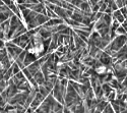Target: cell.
Wrapping results in <instances>:
<instances>
[{
    "mask_svg": "<svg viewBox=\"0 0 127 113\" xmlns=\"http://www.w3.org/2000/svg\"><path fill=\"white\" fill-rule=\"evenodd\" d=\"M40 65H41V63L39 62V61H35V63L34 62L31 63V65L28 67V69L31 71L32 75H35L38 73V71H39V69H40Z\"/></svg>",
    "mask_w": 127,
    "mask_h": 113,
    "instance_id": "6da1fadb",
    "label": "cell"
},
{
    "mask_svg": "<svg viewBox=\"0 0 127 113\" xmlns=\"http://www.w3.org/2000/svg\"><path fill=\"white\" fill-rule=\"evenodd\" d=\"M99 58H100V62L103 63L104 65H108L111 63V57L106 53H102Z\"/></svg>",
    "mask_w": 127,
    "mask_h": 113,
    "instance_id": "7a4b0ae2",
    "label": "cell"
},
{
    "mask_svg": "<svg viewBox=\"0 0 127 113\" xmlns=\"http://www.w3.org/2000/svg\"><path fill=\"white\" fill-rule=\"evenodd\" d=\"M54 12L58 15V16H60V17H63V18H65V16L67 15L66 14V9H63V8H61V7H55V9H54Z\"/></svg>",
    "mask_w": 127,
    "mask_h": 113,
    "instance_id": "3957f363",
    "label": "cell"
},
{
    "mask_svg": "<svg viewBox=\"0 0 127 113\" xmlns=\"http://www.w3.org/2000/svg\"><path fill=\"white\" fill-rule=\"evenodd\" d=\"M102 18L104 19V22L107 24L108 26H110L111 25V14L110 13H105V14H103V16H102Z\"/></svg>",
    "mask_w": 127,
    "mask_h": 113,
    "instance_id": "277c9868",
    "label": "cell"
},
{
    "mask_svg": "<svg viewBox=\"0 0 127 113\" xmlns=\"http://www.w3.org/2000/svg\"><path fill=\"white\" fill-rule=\"evenodd\" d=\"M126 32H127V31L122 26H119V28L116 30V33L119 34V35H126Z\"/></svg>",
    "mask_w": 127,
    "mask_h": 113,
    "instance_id": "5b68a950",
    "label": "cell"
},
{
    "mask_svg": "<svg viewBox=\"0 0 127 113\" xmlns=\"http://www.w3.org/2000/svg\"><path fill=\"white\" fill-rule=\"evenodd\" d=\"M82 2H83V0H71V3L75 6H80Z\"/></svg>",
    "mask_w": 127,
    "mask_h": 113,
    "instance_id": "8992f818",
    "label": "cell"
},
{
    "mask_svg": "<svg viewBox=\"0 0 127 113\" xmlns=\"http://www.w3.org/2000/svg\"><path fill=\"white\" fill-rule=\"evenodd\" d=\"M54 107H55V109H54V111H59V112H61L62 111V105L61 104H58V103H56L55 105H54Z\"/></svg>",
    "mask_w": 127,
    "mask_h": 113,
    "instance_id": "52a82bcc",
    "label": "cell"
},
{
    "mask_svg": "<svg viewBox=\"0 0 127 113\" xmlns=\"http://www.w3.org/2000/svg\"><path fill=\"white\" fill-rule=\"evenodd\" d=\"M104 111H105V112H112V111H113V109L111 108V106H110V105H108V104H107V105H106V107H105V109H104Z\"/></svg>",
    "mask_w": 127,
    "mask_h": 113,
    "instance_id": "ba28073f",
    "label": "cell"
},
{
    "mask_svg": "<svg viewBox=\"0 0 127 113\" xmlns=\"http://www.w3.org/2000/svg\"><path fill=\"white\" fill-rule=\"evenodd\" d=\"M121 12H122V14L123 15H127V8L126 7H121Z\"/></svg>",
    "mask_w": 127,
    "mask_h": 113,
    "instance_id": "9c48e42d",
    "label": "cell"
},
{
    "mask_svg": "<svg viewBox=\"0 0 127 113\" xmlns=\"http://www.w3.org/2000/svg\"><path fill=\"white\" fill-rule=\"evenodd\" d=\"M4 38V34H3V31L0 29V39H3Z\"/></svg>",
    "mask_w": 127,
    "mask_h": 113,
    "instance_id": "30bf717a",
    "label": "cell"
},
{
    "mask_svg": "<svg viewBox=\"0 0 127 113\" xmlns=\"http://www.w3.org/2000/svg\"><path fill=\"white\" fill-rule=\"evenodd\" d=\"M4 46H5L4 42H3V41H1V40H0V49H2V48H3Z\"/></svg>",
    "mask_w": 127,
    "mask_h": 113,
    "instance_id": "8fae6325",
    "label": "cell"
},
{
    "mask_svg": "<svg viewBox=\"0 0 127 113\" xmlns=\"http://www.w3.org/2000/svg\"><path fill=\"white\" fill-rule=\"evenodd\" d=\"M83 1H86V0H83Z\"/></svg>",
    "mask_w": 127,
    "mask_h": 113,
    "instance_id": "7c38bea8",
    "label": "cell"
}]
</instances>
